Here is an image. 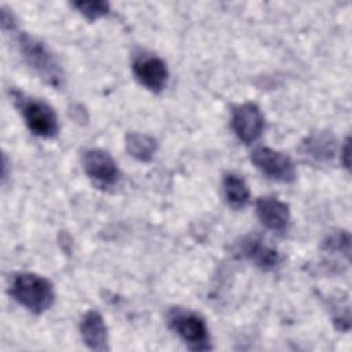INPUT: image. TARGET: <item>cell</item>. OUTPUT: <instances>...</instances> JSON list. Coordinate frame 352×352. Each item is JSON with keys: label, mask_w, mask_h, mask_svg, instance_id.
Here are the masks:
<instances>
[{"label": "cell", "mask_w": 352, "mask_h": 352, "mask_svg": "<svg viewBox=\"0 0 352 352\" xmlns=\"http://www.w3.org/2000/svg\"><path fill=\"white\" fill-rule=\"evenodd\" d=\"M239 252L263 270H271L279 263L278 252L256 238L243 239Z\"/></svg>", "instance_id": "cell-11"}, {"label": "cell", "mask_w": 352, "mask_h": 352, "mask_svg": "<svg viewBox=\"0 0 352 352\" xmlns=\"http://www.w3.org/2000/svg\"><path fill=\"white\" fill-rule=\"evenodd\" d=\"M125 147L131 157L140 162H148L157 150V142L144 133L131 132L125 138Z\"/></svg>", "instance_id": "cell-14"}, {"label": "cell", "mask_w": 352, "mask_h": 352, "mask_svg": "<svg viewBox=\"0 0 352 352\" xmlns=\"http://www.w3.org/2000/svg\"><path fill=\"white\" fill-rule=\"evenodd\" d=\"M1 26L4 30H12L15 28L12 14L8 12L6 8H1Z\"/></svg>", "instance_id": "cell-17"}, {"label": "cell", "mask_w": 352, "mask_h": 352, "mask_svg": "<svg viewBox=\"0 0 352 352\" xmlns=\"http://www.w3.org/2000/svg\"><path fill=\"white\" fill-rule=\"evenodd\" d=\"M84 344L94 351H107V326L98 311H88L80 323Z\"/></svg>", "instance_id": "cell-10"}, {"label": "cell", "mask_w": 352, "mask_h": 352, "mask_svg": "<svg viewBox=\"0 0 352 352\" xmlns=\"http://www.w3.org/2000/svg\"><path fill=\"white\" fill-rule=\"evenodd\" d=\"M231 125L238 139L246 144L256 142L264 129V117L254 103H243L232 110Z\"/></svg>", "instance_id": "cell-7"}, {"label": "cell", "mask_w": 352, "mask_h": 352, "mask_svg": "<svg viewBox=\"0 0 352 352\" xmlns=\"http://www.w3.org/2000/svg\"><path fill=\"white\" fill-rule=\"evenodd\" d=\"M250 160L258 170L272 180L280 183H292L296 180L294 162L285 153L268 147H257L252 151Z\"/></svg>", "instance_id": "cell-5"}, {"label": "cell", "mask_w": 352, "mask_h": 352, "mask_svg": "<svg viewBox=\"0 0 352 352\" xmlns=\"http://www.w3.org/2000/svg\"><path fill=\"white\" fill-rule=\"evenodd\" d=\"M224 197L230 206L241 209L246 206L250 198V191L246 182L236 173H227L223 179Z\"/></svg>", "instance_id": "cell-13"}, {"label": "cell", "mask_w": 352, "mask_h": 352, "mask_svg": "<svg viewBox=\"0 0 352 352\" xmlns=\"http://www.w3.org/2000/svg\"><path fill=\"white\" fill-rule=\"evenodd\" d=\"M132 70L138 81L151 92H161L168 81L166 63L151 54H140L132 62Z\"/></svg>", "instance_id": "cell-6"}, {"label": "cell", "mask_w": 352, "mask_h": 352, "mask_svg": "<svg viewBox=\"0 0 352 352\" xmlns=\"http://www.w3.org/2000/svg\"><path fill=\"white\" fill-rule=\"evenodd\" d=\"M349 153H351V144H349V138H346L344 142V146L341 147V162L346 169H349V164H351Z\"/></svg>", "instance_id": "cell-18"}, {"label": "cell", "mask_w": 352, "mask_h": 352, "mask_svg": "<svg viewBox=\"0 0 352 352\" xmlns=\"http://www.w3.org/2000/svg\"><path fill=\"white\" fill-rule=\"evenodd\" d=\"M256 212L264 227L282 232L290 221L289 206L274 197H261L256 201Z\"/></svg>", "instance_id": "cell-9"}, {"label": "cell", "mask_w": 352, "mask_h": 352, "mask_svg": "<svg viewBox=\"0 0 352 352\" xmlns=\"http://www.w3.org/2000/svg\"><path fill=\"white\" fill-rule=\"evenodd\" d=\"M168 326L186 342L192 351H208L212 348L208 326L195 312L175 307L166 315Z\"/></svg>", "instance_id": "cell-4"}, {"label": "cell", "mask_w": 352, "mask_h": 352, "mask_svg": "<svg viewBox=\"0 0 352 352\" xmlns=\"http://www.w3.org/2000/svg\"><path fill=\"white\" fill-rule=\"evenodd\" d=\"M324 248L330 252H340V253H344L346 257H349V252H351L349 234L344 232V231H340V232H336V234L330 235L324 241Z\"/></svg>", "instance_id": "cell-16"}, {"label": "cell", "mask_w": 352, "mask_h": 352, "mask_svg": "<svg viewBox=\"0 0 352 352\" xmlns=\"http://www.w3.org/2000/svg\"><path fill=\"white\" fill-rule=\"evenodd\" d=\"M11 96L32 133L44 139H52L56 136L59 131L58 117L48 103L37 98L28 96L16 89L11 91Z\"/></svg>", "instance_id": "cell-3"}, {"label": "cell", "mask_w": 352, "mask_h": 352, "mask_svg": "<svg viewBox=\"0 0 352 352\" xmlns=\"http://www.w3.org/2000/svg\"><path fill=\"white\" fill-rule=\"evenodd\" d=\"M81 162L87 176L100 186H114L120 179V170L116 161L103 150H87L82 154Z\"/></svg>", "instance_id": "cell-8"}, {"label": "cell", "mask_w": 352, "mask_h": 352, "mask_svg": "<svg viewBox=\"0 0 352 352\" xmlns=\"http://www.w3.org/2000/svg\"><path fill=\"white\" fill-rule=\"evenodd\" d=\"M11 297L33 314L47 311L55 298L52 283L33 272L16 274L10 285Z\"/></svg>", "instance_id": "cell-1"}, {"label": "cell", "mask_w": 352, "mask_h": 352, "mask_svg": "<svg viewBox=\"0 0 352 352\" xmlns=\"http://www.w3.org/2000/svg\"><path fill=\"white\" fill-rule=\"evenodd\" d=\"M72 6L88 21L102 18L110 11V6L107 1H77L72 3Z\"/></svg>", "instance_id": "cell-15"}, {"label": "cell", "mask_w": 352, "mask_h": 352, "mask_svg": "<svg viewBox=\"0 0 352 352\" xmlns=\"http://www.w3.org/2000/svg\"><path fill=\"white\" fill-rule=\"evenodd\" d=\"M18 48L23 60L43 81L55 88L62 87L63 72L54 54L43 41L28 33H21L18 36Z\"/></svg>", "instance_id": "cell-2"}, {"label": "cell", "mask_w": 352, "mask_h": 352, "mask_svg": "<svg viewBox=\"0 0 352 352\" xmlns=\"http://www.w3.org/2000/svg\"><path fill=\"white\" fill-rule=\"evenodd\" d=\"M304 155L314 161H329L336 154V139L329 132H316L305 139L301 146Z\"/></svg>", "instance_id": "cell-12"}]
</instances>
